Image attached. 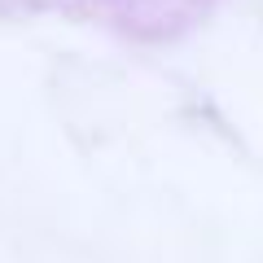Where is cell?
Wrapping results in <instances>:
<instances>
[]
</instances>
